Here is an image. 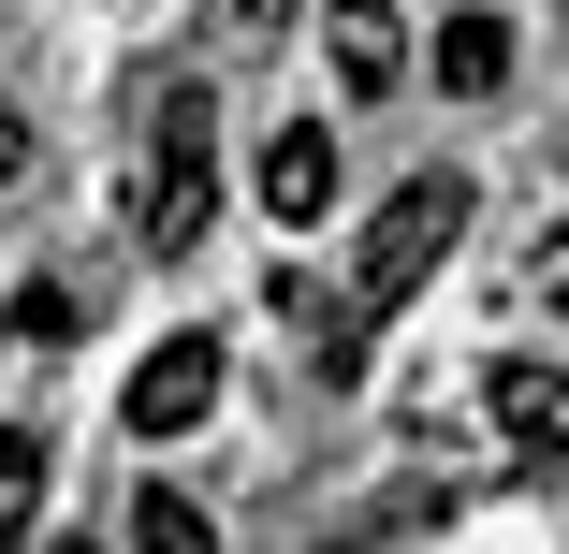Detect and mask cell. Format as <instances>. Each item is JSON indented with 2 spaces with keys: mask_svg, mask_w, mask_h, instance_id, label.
I'll use <instances>...</instances> for the list:
<instances>
[{
  "mask_svg": "<svg viewBox=\"0 0 569 554\" xmlns=\"http://www.w3.org/2000/svg\"><path fill=\"white\" fill-rule=\"evenodd\" d=\"M204 219H219V102H204V88H161L147 175H132V234H147V263H190Z\"/></svg>",
  "mask_w": 569,
  "mask_h": 554,
  "instance_id": "cell-1",
  "label": "cell"
},
{
  "mask_svg": "<svg viewBox=\"0 0 569 554\" xmlns=\"http://www.w3.org/2000/svg\"><path fill=\"white\" fill-rule=\"evenodd\" d=\"M452 234H468V175H409V190L366 219V249H351V306H366V321H395V306L452 263Z\"/></svg>",
  "mask_w": 569,
  "mask_h": 554,
  "instance_id": "cell-2",
  "label": "cell"
},
{
  "mask_svg": "<svg viewBox=\"0 0 569 554\" xmlns=\"http://www.w3.org/2000/svg\"><path fill=\"white\" fill-rule=\"evenodd\" d=\"M118 409H132V437H190V423L219 409V336H161V351L132 365Z\"/></svg>",
  "mask_w": 569,
  "mask_h": 554,
  "instance_id": "cell-3",
  "label": "cell"
},
{
  "mask_svg": "<svg viewBox=\"0 0 569 554\" xmlns=\"http://www.w3.org/2000/svg\"><path fill=\"white\" fill-rule=\"evenodd\" d=\"M482 409H497V437H511L526 467H569V365H497Z\"/></svg>",
  "mask_w": 569,
  "mask_h": 554,
  "instance_id": "cell-4",
  "label": "cell"
},
{
  "mask_svg": "<svg viewBox=\"0 0 569 554\" xmlns=\"http://www.w3.org/2000/svg\"><path fill=\"white\" fill-rule=\"evenodd\" d=\"M321 59H336V88H351V102H380V88L409 73V30H395V0H321Z\"/></svg>",
  "mask_w": 569,
  "mask_h": 554,
  "instance_id": "cell-5",
  "label": "cell"
},
{
  "mask_svg": "<svg viewBox=\"0 0 569 554\" xmlns=\"http://www.w3.org/2000/svg\"><path fill=\"white\" fill-rule=\"evenodd\" d=\"M438 88H452V102H497V88H511V16H497V0L438 16Z\"/></svg>",
  "mask_w": 569,
  "mask_h": 554,
  "instance_id": "cell-6",
  "label": "cell"
},
{
  "mask_svg": "<svg viewBox=\"0 0 569 554\" xmlns=\"http://www.w3.org/2000/svg\"><path fill=\"white\" fill-rule=\"evenodd\" d=\"M263 204L292 219V234H307V219L336 204V132H321V118H292V132L263 147Z\"/></svg>",
  "mask_w": 569,
  "mask_h": 554,
  "instance_id": "cell-7",
  "label": "cell"
},
{
  "mask_svg": "<svg viewBox=\"0 0 569 554\" xmlns=\"http://www.w3.org/2000/svg\"><path fill=\"white\" fill-rule=\"evenodd\" d=\"M30 511H44V423H0V554H30Z\"/></svg>",
  "mask_w": 569,
  "mask_h": 554,
  "instance_id": "cell-8",
  "label": "cell"
},
{
  "mask_svg": "<svg viewBox=\"0 0 569 554\" xmlns=\"http://www.w3.org/2000/svg\"><path fill=\"white\" fill-rule=\"evenodd\" d=\"M132 554H219V525H204L176 482H147V496H132Z\"/></svg>",
  "mask_w": 569,
  "mask_h": 554,
  "instance_id": "cell-9",
  "label": "cell"
},
{
  "mask_svg": "<svg viewBox=\"0 0 569 554\" xmlns=\"http://www.w3.org/2000/svg\"><path fill=\"white\" fill-rule=\"evenodd\" d=\"M0 321H16V351H59V336H88V292H73V278H30Z\"/></svg>",
  "mask_w": 569,
  "mask_h": 554,
  "instance_id": "cell-10",
  "label": "cell"
},
{
  "mask_svg": "<svg viewBox=\"0 0 569 554\" xmlns=\"http://www.w3.org/2000/svg\"><path fill=\"white\" fill-rule=\"evenodd\" d=\"M16 161H30V118H16V102H0V190H16Z\"/></svg>",
  "mask_w": 569,
  "mask_h": 554,
  "instance_id": "cell-11",
  "label": "cell"
},
{
  "mask_svg": "<svg viewBox=\"0 0 569 554\" xmlns=\"http://www.w3.org/2000/svg\"><path fill=\"white\" fill-rule=\"evenodd\" d=\"M59 554H102V540H59Z\"/></svg>",
  "mask_w": 569,
  "mask_h": 554,
  "instance_id": "cell-12",
  "label": "cell"
},
{
  "mask_svg": "<svg viewBox=\"0 0 569 554\" xmlns=\"http://www.w3.org/2000/svg\"><path fill=\"white\" fill-rule=\"evenodd\" d=\"M555 292H569V278H555Z\"/></svg>",
  "mask_w": 569,
  "mask_h": 554,
  "instance_id": "cell-13",
  "label": "cell"
}]
</instances>
